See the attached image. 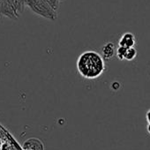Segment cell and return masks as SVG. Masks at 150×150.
I'll return each mask as SVG.
<instances>
[{"mask_svg":"<svg viewBox=\"0 0 150 150\" xmlns=\"http://www.w3.org/2000/svg\"><path fill=\"white\" fill-rule=\"evenodd\" d=\"M77 70L84 79L96 80L105 70L104 58L95 50L84 51L77 59Z\"/></svg>","mask_w":150,"mask_h":150,"instance_id":"1","label":"cell"},{"mask_svg":"<svg viewBox=\"0 0 150 150\" xmlns=\"http://www.w3.org/2000/svg\"><path fill=\"white\" fill-rule=\"evenodd\" d=\"M28 6L34 13L50 21H55L57 17V12L55 11L46 0H25Z\"/></svg>","mask_w":150,"mask_h":150,"instance_id":"2","label":"cell"},{"mask_svg":"<svg viewBox=\"0 0 150 150\" xmlns=\"http://www.w3.org/2000/svg\"><path fill=\"white\" fill-rule=\"evenodd\" d=\"M102 52H103V57L104 59H111L113 57V56L116 54V50H115V45L112 42H108L106 43L103 49H102Z\"/></svg>","mask_w":150,"mask_h":150,"instance_id":"6","label":"cell"},{"mask_svg":"<svg viewBox=\"0 0 150 150\" xmlns=\"http://www.w3.org/2000/svg\"><path fill=\"white\" fill-rule=\"evenodd\" d=\"M137 56V50L136 49L133 47V48H129L126 50V52L125 54V59L127 60V61H132Z\"/></svg>","mask_w":150,"mask_h":150,"instance_id":"7","label":"cell"},{"mask_svg":"<svg viewBox=\"0 0 150 150\" xmlns=\"http://www.w3.org/2000/svg\"><path fill=\"white\" fill-rule=\"evenodd\" d=\"M135 44H136L135 35L132 33H130V32L125 33L121 36V38L119 39V42H118V46L119 47H124L125 49L133 48Z\"/></svg>","mask_w":150,"mask_h":150,"instance_id":"4","label":"cell"},{"mask_svg":"<svg viewBox=\"0 0 150 150\" xmlns=\"http://www.w3.org/2000/svg\"><path fill=\"white\" fill-rule=\"evenodd\" d=\"M25 6V0H2L1 15L11 20H18Z\"/></svg>","mask_w":150,"mask_h":150,"instance_id":"3","label":"cell"},{"mask_svg":"<svg viewBox=\"0 0 150 150\" xmlns=\"http://www.w3.org/2000/svg\"><path fill=\"white\" fill-rule=\"evenodd\" d=\"M147 132L150 133V125H147Z\"/></svg>","mask_w":150,"mask_h":150,"instance_id":"10","label":"cell"},{"mask_svg":"<svg viewBox=\"0 0 150 150\" xmlns=\"http://www.w3.org/2000/svg\"><path fill=\"white\" fill-rule=\"evenodd\" d=\"M126 50H127V49H125V48H124V47H119V46H118V48H117V50H116V55H117V57L119 60L125 59V52H126Z\"/></svg>","mask_w":150,"mask_h":150,"instance_id":"8","label":"cell"},{"mask_svg":"<svg viewBox=\"0 0 150 150\" xmlns=\"http://www.w3.org/2000/svg\"><path fill=\"white\" fill-rule=\"evenodd\" d=\"M22 150H24V149H22Z\"/></svg>","mask_w":150,"mask_h":150,"instance_id":"11","label":"cell"},{"mask_svg":"<svg viewBox=\"0 0 150 150\" xmlns=\"http://www.w3.org/2000/svg\"><path fill=\"white\" fill-rule=\"evenodd\" d=\"M43 144L42 141L35 138H31L26 140L22 146L24 150H43Z\"/></svg>","mask_w":150,"mask_h":150,"instance_id":"5","label":"cell"},{"mask_svg":"<svg viewBox=\"0 0 150 150\" xmlns=\"http://www.w3.org/2000/svg\"><path fill=\"white\" fill-rule=\"evenodd\" d=\"M146 121H147V124L150 125V110H148L146 111Z\"/></svg>","mask_w":150,"mask_h":150,"instance_id":"9","label":"cell"}]
</instances>
